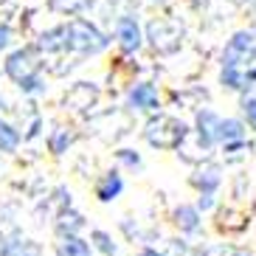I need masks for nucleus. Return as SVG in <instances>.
Here are the masks:
<instances>
[{
    "instance_id": "15",
    "label": "nucleus",
    "mask_w": 256,
    "mask_h": 256,
    "mask_svg": "<svg viewBox=\"0 0 256 256\" xmlns=\"http://www.w3.org/2000/svg\"><path fill=\"white\" fill-rule=\"evenodd\" d=\"M172 222L178 228H180L183 234H194L200 231V211H197V206H178L172 214Z\"/></svg>"
},
{
    "instance_id": "22",
    "label": "nucleus",
    "mask_w": 256,
    "mask_h": 256,
    "mask_svg": "<svg viewBox=\"0 0 256 256\" xmlns=\"http://www.w3.org/2000/svg\"><path fill=\"white\" fill-rule=\"evenodd\" d=\"M116 160H118L121 166H127V169H132V172H138V169H141V166H144L141 155H138L136 150H127V146H124V150H118V152H116Z\"/></svg>"
},
{
    "instance_id": "3",
    "label": "nucleus",
    "mask_w": 256,
    "mask_h": 256,
    "mask_svg": "<svg viewBox=\"0 0 256 256\" xmlns=\"http://www.w3.org/2000/svg\"><path fill=\"white\" fill-rule=\"evenodd\" d=\"M37 70H40V60H37V54H34V48H14L6 56V62H3V74L14 84H20L23 79H28Z\"/></svg>"
},
{
    "instance_id": "21",
    "label": "nucleus",
    "mask_w": 256,
    "mask_h": 256,
    "mask_svg": "<svg viewBox=\"0 0 256 256\" xmlns=\"http://www.w3.org/2000/svg\"><path fill=\"white\" fill-rule=\"evenodd\" d=\"M17 88H20V93H26V96H46L48 93V82H46V76L40 74V70L31 74L28 79H23Z\"/></svg>"
},
{
    "instance_id": "20",
    "label": "nucleus",
    "mask_w": 256,
    "mask_h": 256,
    "mask_svg": "<svg viewBox=\"0 0 256 256\" xmlns=\"http://www.w3.org/2000/svg\"><path fill=\"white\" fill-rule=\"evenodd\" d=\"M90 245H93V250H98V254L116 256V242H113V236H110L104 228H93L90 231Z\"/></svg>"
},
{
    "instance_id": "26",
    "label": "nucleus",
    "mask_w": 256,
    "mask_h": 256,
    "mask_svg": "<svg viewBox=\"0 0 256 256\" xmlns=\"http://www.w3.org/2000/svg\"><path fill=\"white\" fill-rule=\"evenodd\" d=\"M138 256H166V254H160L158 248H150V245H146V248L138 250Z\"/></svg>"
},
{
    "instance_id": "2",
    "label": "nucleus",
    "mask_w": 256,
    "mask_h": 256,
    "mask_svg": "<svg viewBox=\"0 0 256 256\" xmlns=\"http://www.w3.org/2000/svg\"><path fill=\"white\" fill-rule=\"evenodd\" d=\"M144 136H146V141L152 146H158V150H178L188 138V127L183 121L172 118V116H158V118H152L146 124Z\"/></svg>"
},
{
    "instance_id": "18",
    "label": "nucleus",
    "mask_w": 256,
    "mask_h": 256,
    "mask_svg": "<svg viewBox=\"0 0 256 256\" xmlns=\"http://www.w3.org/2000/svg\"><path fill=\"white\" fill-rule=\"evenodd\" d=\"M222 231L228 234H240L248 228V214H240V211H234V208H222L220 211V222H217Z\"/></svg>"
},
{
    "instance_id": "24",
    "label": "nucleus",
    "mask_w": 256,
    "mask_h": 256,
    "mask_svg": "<svg viewBox=\"0 0 256 256\" xmlns=\"http://www.w3.org/2000/svg\"><path fill=\"white\" fill-rule=\"evenodd\" d=\"M242 113H245L250 127L256 130V98H245V102H242Z\"/></svg>"
},
{
    "instance_id": "9",
    "label": "nucleus",
    "mask_w": 256,
    "mask_h": 256,
    "mask_svg": "<svg viewBox=\"0 0 256 256\" xmlns=\"http://www.w3.org/2000/svg\"><path fill=\"white\" fill-rule=\"evenodd\" d=\"M166 28H169V23H164V20H158V23H152L150 26V40H152V46H155V51L160 54H172L180 48V37H183V31H172V34H166Z\"/></svg>"
},
{
    "instance_id": "16",
    "label": "nucleus",
    "mask_w": 256,
    "mask_h": 256,
    "mask_svg": "<svg viewBox=\"0 0 256 256\" xmlns=\"http://www.w3.org/2000/svg\"><path fill=\"white\" fill-rule=\"evenodd\" d=\"M37 48H40V51H46V54L65 51V26H54V28L42 31V34H40Z\"/></svg>"
},
{
    "instance_id": "5",
    "label": "nucleus",
    "mask_w": 256,
    "mask_h": 256,
    "mask_svg": "<svg viewBox=\"0 0 256 256\" xmlns=\"http://www.w3.org/2000/svg\"><path fill=\"white\" fill-rule=\"evenodd\" d=\"M127 104L132 110H141V113H155L160 107V96H158V88L150 82H138L130 88L127 93Z\"/></svg>"
},
{
    "instance_id": "1",
    "label": "nucleus",
    "mask_w": 256,
    "mask_h": 256,
    "mask_svg": "<svg viewBox=\"0 0 256 256\" xmlns=\"http://www.w3.org/2000/svg\"><path fill=\"white\" fill-rule=\"evenodd\" d=\"M110 40L102 34L93 23L76 17L65 26V51H74V54H82V56H93V54L104 51Z\"/></svg>"
},
{
    "instance_id": "11",
    "label": "nucleus",
    "mask_w": 256,
    "mask_h": 256,
    "mask_svg": "<svg viewBox=\"0 0 256 256\" xmlns=\"http://www.w3.org/2000/svg\"><path fill=\"white\" fill-rule=\"evenodd\" d=\"M220 183H222V169L217 164H206L192 174V186L200 188V194H214Z\"/></svg>"
},
{
    "instance_id": "14",
    "label": "nucleus",
    "mask_w": 256,
    "mask_h": 256,
    "mask_svg": "<svg viewBox=\"0 0 256 256\" xmlns=\"http://www.w3.org/2000/svg\"><path fill=\"white\" fill-rule=\"evenodd\" d=\"M74 130H68V127H54L51 130V136L46 138V146H48V152H51L54 158H62L65 152L74 146Z\"/></svg>"
},
{
    "instance_id": "13",
    "label": "nucleus",
    "mask_w": 256,
    "mask_h": 256,
    "mask_svg": "<svg viewBox=\"0 0 256 256\" xmlns=\"http://www.w3.org/2000/svg\"><path fill=\"white\" fill-rule=\"evenodd\" d=\"M20 144H23V130L12 121L0 118V155H17Z\"/></svg>"
},
{
    "instance_id": "6",
    "label": "nucleus",
    "mask_w": 256,
    "mask_h": 256,
    "mask_svg": "<svg viewBox=\"0 0 256 256\" xmlns=\"http://www.w3.org/2000/svg\"><path fill=\"white\" fill-rule=\"evenodd\" d=\"M0 256H42V245L37 240H28L20 231H14L0 240Z\"/></svg>"
},
{
    "instance_id": "7",
    "label": "nucleus",
    "mask_w": 256,
    "mask_h": 256,
    "mask_svg": "<svg viewBox=\"0 0 256 256\" xmlns=\"http://www.w3.org/2000/svg\"><path fill=\"white\" fill-rule=\"evenodd\" d=\"M121 192H124V178H121L118 169L98 174L96 183H93V194H96L98 203H113V200L121 197Z\"/></svg>"
},
{
    "instance_id": "4",
    "label": "nucleus",
    "mask_w": 256,
    "mask_h": 256,
    "mask_svg": "<svg viewBox=\"0 0 256 256\" xmlns=\"http://www.w3.org/2000/svg\"><path fill=\"white\" fill-rule=\"evenodd\" d=\"M116 40H118V48L124 54H136L144 46V34H141V26H138L136 17L124 14L116 20Z\"/></svg>"
},
{
    "instance_id": "23",
    "label": "nucleus",
    "mask_w": 256,
    "mask_h": 256,
    "mask_svg": "<svg viewBox=\"0 0 256 256\" xmlns=\"http://www.w3.org/2000/svg\"><path fill=\"white\" fill-rule=\"evenodd\" d=\"M12 42H14V31H12V26L0 23V54L8 51V48H12Z\"/></svg>"
},
{
    "instance_id": "10",
    "label": "nucleus",
    "mask_w": 256,
    "mask_h": 256,
    "mask_svg": "<svg viewBox=\"0 0 256 256\" xmlns=\"http://www.w3.org/2000/svg\"><path fill=\"white\" fill-rule=\"evenodd\" d=\"M84 217L79 214L76 208H65L56 214V220H54V231H56V236H79V231H84Z\"/></svg>"
},
{
    "instance_id": "25",
    "label": "nucleus",
    "mask_w": 256,
    "mask_h": 256,
    "mask_svg": "<svg viewBox=\"0 0 256 256\" xmlns=\"http://www.w3.org/2000/svg\"><path fill=\"white\" fill-rule=\"evenodd\" d=\"M211 206H214V197H211V194H200V203H197V211H200V208H211Z\"/></svg>"
},
{
    "instance_id": "17",
    "label": "nucleus",
    "mask_w": 256,
    "mask_h": 256,
    "mask_svg": "<svg viewBox=\"0 0 256 256\" xmlns=\"http://www.w3.org/2000/svg\"><path fill=\"white\" fill-rule=\"evenodd\" d=\"M96 102V88H90L88 82H79L74 90L65 96V104H70L74 110H84V107H90Z\"/></svg>"
},
{
    "instance_id": "12",
    "label": "nucleus",
    "mask_w": 256,
    "mask_h": 256,
    "mask_svg": "<svg viewBox=\"0 0 256 256\" xmlns=\"http://www.w3.org/2000/svg\"><path fill=\"white\" fill-rule=\"evenodd\" d=\"M54 256H93V245L84 236H56Z\"/></svg>"
},
{
    "instance_id": "19",
    "label": "nucleus",
    "mask_w": 256,
    "mask_h": 256,
    "mask_svg": "<svg viewBox=\"0 0 256 256\" xmlns=\"http://www.w3.org/2000/svg\"><path fill=\"white\" fill-rule=\"evenodd\" d=\"M245 138V127H242L240 118H222L220 121V130H217V141L222 144H236Z\"/></svg>"
},
{
    "instance_id": "8",
    "label": "nucleus",
    "mask_w": 256,
    "mask_h": 256,
    "mask_svg": "<svg viewBox=\"0 0 256 256\" xmlns=\"http://www.w3.org/2000/svg\"><path fill=\"white\" fill-rule=\"evenodd\" d=\"M220 116L214 110H200L197 113V138H200V150L208 152L217 141V130H220Z\"/></svg>"
}]
</instances>
